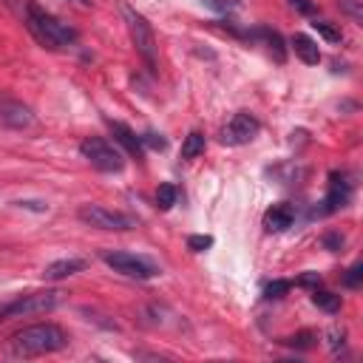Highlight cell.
<instances>
[{"mask_svg": "<svg viewBox=\"0 0 363 363\" xmlns=\"http://www.w3.org/2000/svg\"><path fill=\"white\" fill-rule=\"evenodd\" d=\"M187 247H190L193 252H204V250L213 247V235H190V238H187Z\"/></svg>", "mask_w": 363, "mask_h": 363, "instance_id": "24", "label": "cell"}, {"mask_svg": "<svg viewBox=\"0 0 363 363\" xmlns=\"http://www.w3.org/2000/svg\"><path fill=\"white\" fill-rule=\"evenodd\" d=\"M26 23L31 28V34L51 51H60L65 45H71L77 40V31L65 23H60L57 17H51L48 11H43L37 3H28L26 6Z\"/></svg>", "mask_w": 363, "mask_h": 363, "instance_id": "2", "label": "cell"}, {"mask_svg": "<svg viewBox=\"0 0 363 363\" xmlns=\"http://www.w3.org/2000/svg\"><path fill=\"white\" fill-rule=\"evenodd\" d=\"M60 295H62V292H57V289H43V292L20 295L17 301L3 303V318H28V315L51 312V309L60 303Z\"/></svg>", "mask_w": 363, "mask_h": 363, "instance_id": "6", "label": "cell"}, {"mask_svg": "<svg viewBox=\"0 0 363 363\" xmlns=\"http://www.w3.org/2000/svg\"><path fill=\"white\" fill-rule=\"evenodd\" d=\"M85 267H88L85 258H57V261L43 267V278L45 281H62V278H71V275L82 272Z\"/></svg>", "mask_w": 363, "mask_h": 363, "instance_id": "10", "label": "cell"}, {"mask_svg": "<svg viewBox=\"0 0 363 363\" xmlns=\"http://www.w3.org/2000/svg\"><path fill=\"white\" fill-rule=\"evenodd\" d=\"M0 320H3V306H0Z\"/></svg>", "mask_w": 363, "mask_h": 363, "instance_id": "32", "label": "cell"}, {"mask_svg": "<svg viewBox=\"0 0 363 363\" xmlns=\"http://www.w3.org/2000/svg\"><path fill=\"white\" fill-rule=\"evenodd\" d=\"M201 3H204L207 9H213V11H221V14H224V11H230V9L235 6L233 0H201Z\"/></svg>", "mask_w": 363, "mask_h": 363, "instance_id": "29", "label": "cell"}, {"mask_svg": "<svg viewBox=\"0 0 363 363\" xmlns=\"http://www.w3.org/2000/svg\"><path fill=\"white\" fill-rule=\"evenodd\" d=\"M295 221V210L292 204H272L267 213H264V230L267 233H284L289 230Z\"/></svg>", "mask_w": 363, "mask_h": 363, "instance_id": "11", "label": "cell"}, {"mask_svg": "<svg viewBox=\"0 0 363 363\" xmlns=\"http://www.w3.org/2000/svg\"><path fill=\"white\" fill-rule=\"evenodd\" d=\"M289 281H284V278H278V281H269L267 286H264V298H284L286 292H289Z\"/></svg>", "mask_w": 363, "mask_h": 363, "instance_id": "21", "label": "cell"}, {"mask_svg": "<svg viewBox=\"0 0 363 363\" xmlns=\"http://www.w3.org/2000/svg\"><path fill=\"white\" fill-rule=\"evenodd\" d=\"M176 199H179L176 184H159V190H156V207L159 210H170L176 204Z\"/></svg>", "mask_w": 363, "mask_h": 363, "instance_id": "18", "label": "cell"}, {"mask_svg": "<svg viewBox=\"0 0 363 363\" xmlns=\"http://www.w3.org/2000/svg\"><path fill=\"white\" fill-rule=\"evenodd\" d=\"M360 278H363V264L357 261V264H352V267L346 269V275H343V284H346L349 289H354V286H360Z\"/></svg>", "mask_w": 363, "mask_h": 363, "instance_id": "23", "label": "cell"}, {"mask_svg": "<svg viewBox=\"0 0 363 363\" xmlns=\"http://www.w3.org/2000/svg\"><path fill=\"white\" fill-rule=\"evenodd\" d=\"M323 247L332 250V252H337V250L343 247V235H340V233H326V235H323Z\"/></svg>", "mask_w": 363, "mask_h": 363, "instance_id": "26", "label": "cell"}, {"mask_svg": "<svg viewBox=\"0 0 363 363\" xmlns=\"http://www.w3.org/2000/svg\"><path fill=\"white\" fill-rule=\"evenodd\" d=\"M68 346V335L62 326L57 323H31L23 326L20 332H14L6 343V354L9 357H40V354H51Z\"/></svg>", "mask_w": 363, "mask_h": 363, "instance_id": "1", "label": "cell"}, {"mask_svg": "<svg viewBox=\"0 0 363 363\" xmlns=\"http://www.w3.org/2000/svg\"><path fill=\"white\" fill-rule=\"evenodd\" d=\"M79 153H82V159H88V162H91L96 170H102V173H119V170L125 167V159H122L119 147L111 145V142L102 139V136H88V139H82V142H79Z\"/></svg>", "mask_w": 363, "mask_h": 363, "instance_id": "5", "label": "cell"}, {"mask_svg": "<svg viewBox=\"0 0 363 363\" xmlns=\"http://www.w3.org/2000/svg\"><path fill=\"white\" fill-rule=\"evenodd\" d=\"M20 207H34V210H45V204L43 201H17Z\"/></svg>", "mask_w": 363, "mask_h": 363, "instance_id": "31", "label": "cell"}, {"mask_svg": "<svg viewBox=\"0 0 363 363\" xmlns=\"http://www.w3.org/2000/svg\"><path fill=\"white\" fill-rule=\"evenodd\" d=\"M315 332H298V335H289V337H284L281 343H286V346H292V349H312L315 346Z\"/></svg>", "mask_w": 363, "mask_h": 363, "instance_id": "20", "label": "cell"}, {"mask_svg": "<svg viewBox=\"0 0 363 363\" xmlns=\"http://www.w3.org/2000/svg\"><path fill=\"white\" fill-rule=\"evenodd\" d=\"M199 153H204V133L190 130L184 136V145H182V159H196Z\"/></svg>", "mask_w": 363, "mask_h": 363, "instance_id": "17", "label": "cell"}, {"mask_svg": "<svg viewBox=\"0 0 363 363\" xmlns=\"http://www.w3.org/2000/svg\"><path fill=\"white\" fill-rule=\"evenodd\" d=\"M289 6H292L295 11H301V14H315V11H318L312 0H289Z\"/></svg>", "mask_w": 363, "mask_h": 363, "instance_id": "30", "label": "cell"}, {"mask_svg": "<svg viewBox=\"0 0 363 363\" xmlns=\"http://www.w3.org/2000/svg\"><path fill=\"white\" fill-rule=\"evenodd\" d=\"M79 221H85L88 227H96V230H113V233H125V230H133L136 221L128 216V213H119V210H108L102 204H82L77 210Z\"/></svg>", "mask_w": 363, "mask_h": 363, "instance_id": "7", "label": "cell"}, {"mask_svg": "<svg viewBox=\"0 0 363 363\" xmlns=\"http://www.w3.org/2000/svg\"><path fill=\"white\" fill-rule=\"evenodd\" d=\"M252 37H261V40L269 45V51L275 54V60H278V62H284V60H286V48H284V40H281V34H278V31H272V28H258V31H252Z\"/></svg>", "mask_w": 363, "mask_h": 363, "instance_id": "15", "label": "cell"}, {"mask_svg": "<svg viewBox=\"0 0 363 363\" xmlns=\"http://www.w3.org/2000/svg\"><path fill=\"white\" fill-rule=\"evenodd\" d=\"M312 28H315V31H318V34H320L326 43H340V37H343V34H340V31H337L332 23H326V20H318V17L312 20Z\"/></svg>", "mask_w": 363, "mask_h": 363, "instance_id": "19", "label": "cell"}, {"mask_svg": "<svg viewBox=\"0 0 363 363\" xmlns=\"http://www.w3.org/2000/svg\"><path fill=\"white\" fill-rule=\"evenodd\" d=\"M122 17H125V26H128V34L139 51V57L147 62V68H156V34H153V26L147 23L145 14H139L133 6H122Z\"/></svg>", "mask_w": 363, "mask_h": 363, "instance_id": "3", "label": "cell"}, {"mask_svg": "<svg viewBox=\"0 0 363 363\" xmlns=\"http://www.w3.org/2000/svg\"><path fill=\"white\" fill-rule=\"evenodd\" d=\"M343 337H346L343 329H329V349H332L335 354L343 349Z\"/></svg>", "mask_w": 363, "mask_h": 363, "instance_id": "27", "label": "cell"}, {"mask_svg": "<svg viewBox=\"0 0 363 363\" xmlns=\"http://www.w3.org/2000/svg\"><path fill=\"white\" fill-rule=\"evenodd\" d=\"M292 51L306 62V65H318L320 62V48L309 34H295L292 37Z\"/></svg>", "mask_w": 363, "mask_h": 363, "instance_id": "14", "label": "cell"}, {"mask_svg": "<svg viewBox=\"0 0 363 363\" xmlns=\"http://www.w3.org/2000/svg\"><path fill=\"white\" fill-rule=\"evenodd\" d=\"M337 6H340V11H343L346 17H352L354 23L363 20V3H360V0H340Z\"/></svg>", "mask_w": 363, "mask_h": 363, "instance_id": "22", "label": "cell"}, {"mask_svg": "<svg viewBox=\"0 0 363 363\" xmlns=\"http://www.w3.org/2000/svg\"><path fill=\"white\" fill-rule=\"evenodd\" d=\"M102 261L113 272H119L125 278H136V281H147V278H156L162 272L159 264H153L150 258L136 255V252H125V250H105L102 252Z\"/></svg>", "mask_w": 363, "mask_h": 363, "instance_id": "4", "label": "cell"}, {"mask_svg": "<svg viewBox=\"0 0 363 363\" xmlns=\"http://www.w3.org/2000/svg\"><path fill=\"white\" fill-rule=\"evenodd\" d=\"M139 139H142V145H147V147H153V150H164V147H167L164 136H162V133H153V130H147V133L139 136Z\"/></svg>", "mask_w": 363, "mask_h": 363, "instance_id": "25", "label": "cell"}, {"mask_svg": "<svg viewBox=\"0 0 363 363\" xmlns=\"http://www.w3.org/2000/svg\"><path fill=\"white\" fill-rule=\"evenodd\" d=\"M312 303L318 306V309H323V312H329V315H335L337 309H340V295H335V292H326V289H312Z\"/></svg>", "mask_w": 363, "mask_h": 363, "instance_id": "16", "label": "cell"}, {"mask_svg": "<svg viewBox=\"0 0 363 363\" xmlns=\"http://www.w3.org/2000/svg\"><path fill=\"white\" fill-rule=\"evenodd\" d=\"M108 128H111V133H113V142H119L130 156H136V159H142L145 156V145H142V139L125 125V122H108Z\"/></svg>", "mask_w": 363, "mask_h": 363, "instance_id": "12", "label": "cell"}, {"mask_svg": "<svg viewBox=\"0 0 363 363\" xmlns=\"http://www.w3.org/2000/svg\"><path fill=\"white\" fill-rule=\"evenodd\" d=\"M295 284H298V286H309V289H315V286H320V275H318V272H303Z\"/></svg>", "mask_w": 363, "mask_h": 363, "instance_id": "28", "label": "cell"}, {"mask_svg": "<svg viewBox=\"0 0 363 363\" xmlns=\"http://www.w3.org/2000/svg\"><path fill=\"white\" fill-rule=\"evenodd\" d=\"M0 119L6 122V125H11V128H26V125H31V111L23 105V102H14V99H3L0 102Z\"/></svg>", "mask_w": 363, "mask_h": 363, "instance_id": "13", "label": "cell"}, {"mask_svg": "<svg viewBox=\"0 0 363 363\" xmlns=\"http://www.w3.org/2000/svg\"><path fill=\"white\" fill-rule=\"evenodd\" d=\"M258 130H261V122H258L252 113L238 111V113H233V119L224 125L221 142H224V145H247V142H252V139L258 136Z\"/></svg>", "mask_w": 363, "mask_h": 363, "instance_id": "8", "label": "cell"}, {"mask_svg": "<svg viewBox=\"0 0 363 363\" xmlns=\"http://www.w3.org/2000/svg\"><path fill=\"white\" fill-rule=\"evenodd\" d=\"M352 199V182L346 173H329V190L323 199V213H337L340 207H346Z\"/></svg>", "mask_w": 363, "mask_h": 363, "instance_id": "9", "label": "cell"}]
</instances>
